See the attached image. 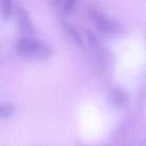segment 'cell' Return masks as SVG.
Returning <instances> with one entry per match:
<instances>
[{
    "label": "cell",
    "instance_id": "1",
    "mask_svg": "<svg viewBox=\"0 0 146 146\" xmlns=\"http://www.w3.org/2000/svg\"><path fill=\"white\" fill-rule=\"evenodd\" d=\"M15 48L19 55L30 59H46L54 52L51 46L33 36H22L17 41Z\"/></svg>",
    "mask_w": 146,
    "mask_h": 146
},
{
    "label": "cell",
    "instance_id": "10",
    "mask_svg": "<svg viewBox=\"0 0 146 146\" xmlns=\"http://www.w3.org/2000/svg\"><path fill=\"white\" fill-rule=\"evenodd\" d=\"M50 2L54 7H58L62 4H63L64 0H50Z\"/></svg>",
    "mask_w": 146,
    "mask_h": 146
},
{
    "label": "cell",
    "instance_id": "2",
    "mask_svg": "<svg viewBox=\"0 0 146 146\" xmlns=\"http://www.w3.org/2000/svg\"><path fill=\"white\" fill-rule=\"evenodd\" d=\"M88 14L91 21L102 32L107 34H116L121 28L116 21L106 17L101 11L96 9H90Z\"/></svg>",
    "mask_w": 146,
    "mask_h": 146
},
{
    "label": "cell",
    "instance_id": "6",
    "mask_svg": "<svg viewBox=\"0 0 146 146\" xmlns=\"http://www.w3.org/2000/svg\"><path fill=\"white\" fill-rule=\"evenodd\" d=\"M64 26L66 30H67V33H68L70 37L72 38V40L74 42V43H76V44L78 45V46H83L82 39L80 35H79V33L74 28V27L72 26L71 25L68 24V23H64Z\"/></svg>",
    "mask_w": 146,
    "mask_h": 146
},
{
    "label": "cell",
    "instance_id": "8",
    "mask_svg": "<svg viewBox=\"0 0 146 146\" xmlns=\"http://www.w3.org/2000/svg\"><path fill=\"white\" fill-rule=\"evenodd\" d=\"M78 0H64L63 4V11L66 14H70L74 9Z\"/></svg>",
    "mask_w": 146,
    "mask_h": 146
},
{
    "label": "cell",
    "instance_id": "3",
    "mask_svg": "<svg viewBox=\"0 0 146 146\" xmlns=\"http://www.w3.org/2000/svg\"><path fill=\"white\" fill-rule=\"evenodd\" d=\"M18 26L22 36H33L35 33L34 27L27 11L22 6L17 8Z\"/></svg>",
    "mask_w": 146,
    "mask_h": 146
},
{
    "label": "cell",
    "instance_id": "5",
    "mask_svg": "<svg viewBox=\"0 0 146 146\" xmlns=\"http://www.w3.org/2000/svg\"><path fill=\"white\" fill-rule=\"evenodd\" d=\"M12 13L11 0H0V14L4 19H9Z\"/></svg>",
    "mask_w": 146,
    "mask_h": 146
},
{
    "label": "cell",
    "instance_id": "4",
    "mask_svg": "<svg viewBox=\"0 0 146 146\" xmlns=\"http://www.w3.org/2000/svg\"><path fill=\"white\" fill-rule=\"evenodd\" d=\"M110 96L112 103L117 107H124L128 103L129 99L127 94L120 88H113L110 91Z\"/></svg>",
    "mask_w": 146,
    "mask_h": 146
},
{
    "label": "cell",
    "instance_id": "9",
    "mask_svg": "<svg viewBox=\"0 0 146 146\" xmlns=\"http://www.w3.org/2000/svg\"><path fill=\"white\" fill-rule=\"evenodd\" d=\"M86 36L88 39V42L93 46H96L98 45V41L96 39V38L94 35V34L90 30H88L86 31Z\"/></svg>",
    "mask_w": 146,
    "mask_h": 146
},
{
    "label": "cell",
    "instance_id": "7",
    "mask_svg": "<svg viewBox=\"0 0 146 146\" xmlns=\"http://www.w3.org/2000/svg\"><path fill=\"white\" fill-rule=\"evenodd\" d=\"M14 112V107L11 105L0 104V117H7Z\"/></svg>",
    "mask_w": 146,
    "mask_h": 146
}]
</instances>
